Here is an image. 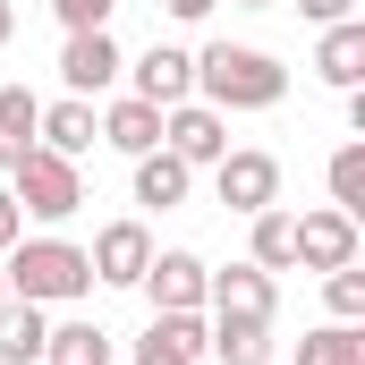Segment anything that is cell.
Segmentation results:
<instances>
[{"instance_id":"6","label":"cell","mask_w":365,"mask_h":365,"mask_svg":"<svg viewBox=\"0 0 365 365\" xmlns=\"http://www.w3.org/2000/svg\"><path fill=\"white\" fill-rule=\"evenodd\" d=\"M212 187H221L230 212H264V204H280V162L272 153H221L212 162Z\"/></svg>"},{"instance_id":"14","label":"cell","mask_w":365,"mask_h":365,"mask_svg":"<svg viewBox=\"0 0 365 365\" xmlns=\"http://www.w3.org/2000/svg\"><path fill=\"white\" fill-rule=\"evenodd\" d=\"M314 68H323V86H340V93H357V86H365V26H357V17L323 26V51H314Z\"/></svg>"},{"instance_id":"27","label":"cell","mask_w":365,"mask_h":365,"mask_svg":"<svg viewBox=\"0 0 365 365\" xmlns=\"http://www.w3.org/2000/svg\"><path fill=\"white\" fill-rule=\"evenodd\" d=\"M297 9H306V17H314V26H340V17H349V9H357V0H297Z\"/></svg>"},{"instance_id":"19","label":"cell","mask_w":365,"mask_h":365,"mask_svg":"<svg viewBox=\"0 0 365 365\" xmlns=\"http://www.w3.org/2000/svg\"><path fill=\"white\" fill-rule=\"evenodd\" d=\"M247 221H255V255H247V264H255V272H289V264H297V212L264 204V212H247Z\"/></svg>"},{"instance_id":"31","label":"cell","mask_w":365,"mask_h":365,"mask_svg":"<svg viewBox=\"0 0 365 365\" xmlns=\"http://www.w3.org/2000/svg\"><path fill=\"white\" fill-rule=\"evenodd\" d=\"M0 297H9V280H0Z\"/></svg>"},{"instance_id":"21","label":"cell","mask_w":365,"mask_h":365,"mask_svg":"<svg viewBox=\"0 0 365 365\" xmlns=\"http://www.w3.org/2000/svg\"><path fill=\"white\" fill-rule=\"evenodd\" d=\"M43 357L51 365H110V331L102 323H60V331H43Z\"/></svg>"},{"instance_id":"23","label":"cell","mask_w":365,"mask_h":365,"mask_svg":"<svg viewBox=\"0 0 365 365\" xmlns=\"http://www.w3.org/2000/svg\"><path fill=\"white\" fill-rule=\"evenodd\" d=\"M331 204H340L349 221L365 212V145H340V153H331Z\"/></svg>"},{"instance_id":"16","label":"cell","mask_w":365,"mask_h":365,"mask_svg":"<svg viewBox=\"0 0 365 365\" xmlns=\"http://www.w3.org/2000/svg\"><path fill=\"white\" fill-rule=\"evenodd\" d=\"M43 306L34 297H0V365H34L43 357Z\"/></svg>"},{"instance_id":"4","label":"cell","mask_w":365,"mask_h":365,"mask_svg":"<svg viewBox=\"0 0 365 365\" xmlns=\"http://www.w3.org/2000/svg\"><path fill=\"white\" fill-rule=\"evenodd\" d=\"M204 255H187V247H170V255H153L145 264V280L136 289H153V314H204Z\"/></svg>"},{"instance_id":"29","label":"cell","mask_w":365,"mask_h":365,"mask_svg":"<svg viewBox=\"0 0 365 365\" xmlns=\"http://www.w3.org/2000/svg\"><path fill=\"white\" fill-rule=\"evenodd\" d=\"M9 34H17V9H9V0H0V43H9Z\"/></svg>"},{"instance_id":"7","label":"cell","mask_w":365,"mask_h":365,"mask_svg":"<svg viewBox=\"0 0 365 365\" xmlns=\"http://www.w3.org/2000/svg\"><path fill=\"white\" fill-rule=\"evenodd\" d=\"M204 306H212V314H238V323H272L280 289H272V272H255V264H230V272L204 280Z\"/></svg>"},{"instance_id":"26","label":"cell","mask_w":365,"mask_h":365,"mask_svg":"<svg viewBox=\"0 0 365 365\" xmlns=\"http://www.w3.org/2000/svg\"><path fill=\"white\" fill-rule=\"evenodd\" d=\"M17 238H26V212H17V195H9V187H0V255H9V247H17Z\"/></svg>"},{"instance_id":"28","label":"cell","mask_w":365,"mask_h":365,"mask_svg":"<svg viewBox=\"0 0 365 365\" xmlns=\"http://www.w3.org/2000/svg\"><path fill=\"white\" fill-rule=\"evenodd\" d=\"M162 9H170L179 26H195V17H212V0H162Z\"/></svg>"},{"instance_id":"13","label":"cell","mask_w":365,"mask_h":365,"mask_svg":"<svg viewBox=\"0 0 365 365\" xmlns=\"http://www.w3.org/2000/svg\"><path fill=\"white\" fill-rule=\"evenodd\" d=\"M204 357V314H153V331L136 340V365H195Z\"/></svg>"},{"instance_id":"20","label":"cell","mask_w":365,"mask_h":365,"mask_svg":"<svg viewBox=\"0 0 365 365\" xmlns=\"http://www.w3.org/2000/svg\"><path fill=\"white\" fill-rule=\"evenodd\" d=\"M136 204H187V162L170 153V145H153V153H136Z\"/></svg>"},{"instance_id":"2","label":"cell","mask_w":365,"mask_h":365,"mask_svg":"<svg viewBox=\"0 0 365 365\" xmlns=\"http://www.w3.org/2000/svg\"><path fill=\"white\" fill-rule=\"evenodd\" d=\"M0 280H9V297L51 306V297H86L93 264H86V247H68V238H17L9 264H0Z\"/></svg>"},{"instance_id":"3","label":"cell","mask_w":365,"mask_h":365,"mask_svg":"<svg viewBox=\"0 0 365 365\" xmlns=\"http://www.w3.org/2000/svg\"><path fill=\"white\" fill-rule=\"evenodd\" d=\"M9 195H17V212H34V221H68L77 204H86V187H77V162H60V153H26L17 170H9Z\"/></svg>"},{"instance_id":"24","label":"cell","mask_w":365,"mask_h":365,"mask_svg":"<svg viewBox=\"0 0 365 365\" xmlns=\"http://www.w3.org/2000/svg\"><path fill=\"white\" fill-rule=\"evenodd\" d=\"M323 297H331V314H340V323H357V314H365V272H357V264L323 272Z\"/></svg>"},{"instance_id":"15","label":"cell","mask_w":365,"mask_h":365,"mask_svg":"<svg viewBox=\"0 0 365 365\" xmlns=\"http://www.w3.org/2000/svg\"><path fill=\"white\" fill-rule=\"evenodd\" d=\"M34 128H43V102L26 86H0V170H17L34 153Z\"/></svg>"},{"instance_id":"30","label":"cell","mask_w":365,"mask_h":365,"mask_svg":"<svg viewBox=\"0 0 365 365\" xmlns=\"http://www.w3.org/2000/svg\"><path fill=\"white\" fill-rule=\"evenodd\" d=\"M238 9H272V0H238Z\"/></svg>"},{"instance_id":"1","label":"cell","mask_w":365,"mask_h":365,"mask_svg":"<svg viewBox=\"0 0 365 365\" xmlns=\"http://www.w3.org/2000/svg\"><path fill=\"white\" fill-rule=\"evenodd\" d=\"M195 86L212 110H272L280 93H289V68H280L272 51H247V43H212L204 60H195Z\"/></svg>"},{"instance_id":"22","label":"cell","mask_w":365,"mask_h":365,"mask_svg":"<svg viewBox=\"0 0 365 365\" xmlns=\"http://www.w3.org/2000/svg\"><path fill=\"white\" fill-rule=\"evenodd\" d=\"M297 365H365V331L357 323H323L297 340Z\"/></svg>"},{"instance_id":"17","label":"cell","mask_w":365,"mask_h":365,"mask_svg":"<svg viewBox=\"0 0 365 365\" xmlns=\"http://www.w3.org/2000/svg\"><path fill=\"white\" fill-rule=\"evenodd\" d=\"M204 349L221 365H272V323H238V314H212Z\"/></svg>"},{"instance_id":"9","label":"cell","mask_w":365,"mask_h":365,"mask_svg":"<svg viewBox=\"0 0 365 365\" xmlns=\"http://www.w3.org/2000/svg\"><path fill=\"white\" fill-rule=\"evenodd\" d=\"M297 264L306 272H340V264H357V221L331 204V212H306L297 221Z\"/></svg>"},{"instance_id":"12","label":"cell","mask_w":365,"mask_h":365,"mask_svg":"<svg viewBox=\"0 0 365 365\" xmlns=\"http://www.w3.org/2000/svg\"><path fill=\"white\" fill-rule=\"evenodd\" d=\"M187 93H195V60H187V51H162V43H153V51L136 60V102L170 110V102H187Z\"/></svg>"},{"instance_id":"25","label":"cell","mask_w":365,"mask_h":365,"mask_svg":"<svg viewBox=\"0 0 365 365\" xmlns=\"http://www.w3.org/2000/svg\"><path fill=\"white\" fill-rule=\"evenodd\" d=\"M110 9H119V0H51V17H60L68 34H93V26H110Z\"/></svg>"},{"instance_id":"5","label":"cell","mask_w":365,"mask_h":365,"mask_svg":"<svg viewBox=\"0 0 365 365\" xmlns=\"http://www.w3.org/2000/svg\"><path fill=\"white\" fill-rule=\"evenodd\" d=\"M162 145L195 170V162H221V153H230V128H221L212 102H170V110H162Z\"/></svg>"},{"instance_id":"10","label":"cell","mask_w":365,"mask_h":365,"mask_svg":"<svg viewBox=\"0 0 365 365\" xmlns=\"http://www.w3.org/2000/svg\"><path fill=\"white\" fill-rule=\"evenodd\" d=\"M60 77H68V93L77 102H93V93L119 77V43L93 26V34H68V51H60Z\"/></svg>"},{"instance_id":"11","label":"cell","mask_w":365,"mask_h":365,"mask_svg":"<svg viewBox=\"0 0 365 365\" xmlns=\"http://www.w3.org/2000/svg\"><path fill=\"white\" fill-rule=\"evenodd\" d=\"M93 136H102V119H93V102H51L43 110V128H34V145L43 153H60V162H77V153H93Z\"/></svg>"},{"instance_id":"18","label":"cell","mask_w":365,"mask_h":365,"mask_svg":"<svg viewBox=\"0 0 365 365\" xmlns=\"http://www.w3.org/2000/svg\"><path fill=\"white\" fill-rule=\"evenodd\" d=\"M102 145H119V153H153V145H162V110L136 102V93L110 102V110H102Z\"/></svg>"},{"instance_id":"8","label":"cell","mask_w":365,"mask_h":365,"mask_svg":"<svg viewBox=\"0 0 365 365\" xmlns=\"http://www.w3.org/2000/svg\"><path fill=\"white\" fill-rule=\"evenodd\" d=\"M93 280H110V289H136L145 264H153V238H145V221H110L102 238H93Z\"/></svg>"}]
</instances>
